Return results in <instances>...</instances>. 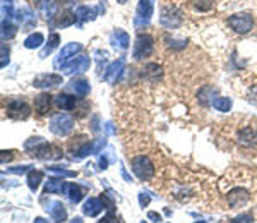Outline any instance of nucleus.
I'll return each mask as SVG.
<instances>
[{
  "instance_id": "1",
  "label": "nucleus",
  "mask_w": 257,
  "mask_h": 223,
  "mask_svg": "<svg viewBox=\"0 0 257 223\" xmlns=\"http://www.w3.org/2000/svg\"><path fill=\"white\" fill-rule=\"evenodd\" d=\"M226 24L235 33H240V35H247V33H250L252 28H254V19H252L250 14L240 12V14L230 16V18L226 19Z\"/></svg>"
},
{
  "instance_id": "2",
  "label": "nucleus",
  "mask_w": 257,
  "mask_h": 223,
  "mask_svg": "<svg viewBox=\"0 0 257 223\" xmlns=\"http://www.w3.org/2000/svg\"><path fill=\"white\" fill-rule=\"evenodd\" d=\"M153 52H155V38L151 35H139L134 43V59H148Z\"/></svg>"
},
{
  "instance_id": "3",
  "label": "nucleus",
  "mask_w": 257,
  "mask_h": 223,
  "mask_svg": "<svg viewBox=\"0 0 257 223\" xmlns=\"http://www.w3.org/2000/svg\"><path fill=\"white\" fill-rule=\"evenodd\" d=\"M132 170H134L136 175L143 180H149L153 175H155V165L151 163V160L148 156L141 155L132 158Z\"/></svg>"
},
{
  "instance_id": "4",
  "label": "nucleus",
  "mask_w": 257,
  "mask_h": 223,
  "mask_svg": "<svg viewBox=\"0 0 257 223\" xmlns=\"http://www.w3.org/2000/svg\"><path fill=\"white\" fill-rule=\"evenodd\" d=\"M160 24L167 30H175L182 24V14L177 7L173 6H165L161 9V14H160Z\"/></svg>"
},
{
  "instance_id": "5",
  "label": "nucleus",
  "mask_w": 257,
  "mask_h": 223,
  "mask_svg": "<svg viewBox=\"0 0 257 223\" xmlns=\"http://www.w3.org/2000/svg\"><path fill=\"white\" fill-rule=\"evenodd\" d=\"M50 129L57 136H67L74 129V119L69 114H57L50 121Z\"/></svg>"
},
{
  "instance_id": "6",
  "label": "nucleus",
  "mask_w": 257,
  "mask_h": 223,
  "mask_svg": "<svg viewBox=\"0 0 257 223\" xmlns=\"http://www.w3.org/2000/svg\"><path fill=\"white\" fill-rule=\"evenodd\" d=\"M235 139L243 148L257 146V127L252 126V124H245V126H242L235 132Z\"/></svg>"
},
{
  "instance_id": "7",
  "label": "nucleus",
  "mask_w": 257,
  "mask_h": 223,
  "mask_svg": "<svg viewBox=\"0 0 257 223\" xmlns=\"http://www.w3.org/2000/svg\"><path fill=\"white\" fill-rule=\"evenodd\" d=\"M6 110H7V115H9V117L18 119V121L19 119H28L31 114L30 105H28L24 100H21V98H11V100L7 101Z\"/></svg>"
},
{
  "instance_id": "8",
  "label": "nucleus",
  "mask_w": 257,
  "mask_h": 223,
  "mask_svg": "<svg viewBox=\"0 0 257 223\" xmlns=\"http://www.w3.org/2000/svg\"><path fill=\"white\" fill-rule=\"evenodd\" d=\"M153 2L155 0H139L138 9H136V26L138 28L149 23L153 16Z\"/></svg>"
},
{
  "instance_id": "9",
  "label": "nucleus",
  "mask_w": 257,
  "mask_h": 223,
  "mask_svg": "<svg viewBox=\"0 0 257 223\" xmlns=\"http://www.w3.org/2000/svg\"><path fill=\"white\" fill-rule=\"evenodd\" d=\"M88 67H89V57L79 55V57H76V59L69 60L67 64L62 65V72L67 74V76H70V74H74V72L88 71Z\"/></svg>"
},
{
  "instance_id": "10",
  "label": "nucleus",
  "mask_w": 257,
  "mask_h": 223,
  "mask_svg": "<svg viewBox=\"0 0 257 223\" xmlns=\"http://www.w3.org/2000/svg\"><path fill=\"white\" fill-rule=\"evenodd\" d=\"M33 6L36 7V11L43 16L45 19H53L59 12L55 0H33Z\"/></svg>"
},
{
  "instance_id": "11",
  "label": "nucleus",
  "mask_w": 257,
  "mask_h": 223,
  "mask_svg": "<svg viewBox=\"0 0 257 223\" xmlns=\"http://www.w3.org/2000/svg\"><path fill=\"white\" fill-rule=\"evenodd\" d=\"M59 84H62V76H57V74H41L33 81V86H36V88H50V86Z\"/></svg>"
},
{
  "instance_id": "12",
  "label": "nucleus",
  "mask_w": 257,
  "mask_h": 223,
  "mask_svg": "<svg viewBox=\"0 0 257 223\" xmlns=\"http://www.w3.org/2000/svg\"><path fill=\"white\" fill-rule=\"evenodd\" d=\"M248 201V192L245 189H233L230 194H228V204L231 206V208H240V206H243Z\"/></svg>"
},
{
  "instance_id": "13",
  "label": "nucleus",
  "mask_w": 257,
  "mask_h": 223,
  "mask_svg": "<svg viewBox=\"0 0 257 223\" xmlns=\"http://www.w3.org/2000/svg\"><path fill=\"white\" fill-rule=\"evenodd\" d=\"M81 43H69V45H65L64 48L60 50L59 53V59H57L55 64L57 65H60V64H67V62L70 60V57H76V53L77 52H81Z\"/></svg>"
},
{
  "instance_id": "14",
  "label": "nucleus",
  "mask_w": 257,
  "mask_h": 223,
  "mask_svg": "<svg viewBox=\"0 0 257 223\" xmlns=\"http://www.w3.org/2000/svg\"><path fill=\"white\" fill-rule=\"evenodd\" d=\"M35 108L41 115L48 114L50 108H52V94H48V93L38 94V96L35 98Z\"/></svg>"
},
{
  "instance_id": "15",
  "label": "nucleus",
  "mask_w": 257,
  "mask_h": 223,
  "mask_svg": "<svg viewBox=\"0 0 257 223\" xmlns=\"http://www.w3.org/2000/svg\"><path fill=\"white\" fill-rule=\"evenodd\" d=\"M111 43H113L117 48H120V50H125V48H128L131 38H128V35H127L125 31L115 30V31H113V35H111Z\"/></svg>"
},
{
  "instance_id": "16",
  "label": "nucleus",
  "mask_w": 257,
  "mask_h": 223,
  "mask_svg": "<svg viewBox=\"0 0 257 223\" xmlns=\"http://www.w3.org/2000/svg\"><path fill=\"white\" fill-rule=\"evenodd\" d=\"M55 105L59 106L62 110H74L77 105L76 98L70 96V94H65V93H60L59 96L55 98Z\"/></svg>"
},
{
  "instance_id": "17",
  "label": "nucleus",
  "mask_w": 257,
  "mask_h": 223,
  "mask_svg": "<svg viewBox=\"0 0 257 223\" xmlns=\"http://www.w3.org/2000/svg\"><path fill=\"white\" fill-rule=\"evenodd\" d=\"M98 16V11L88 6H81L76 9V18L79 21H93Z\"/></svg>"
},
{
  "instance_id": "18",
  "label": "nucleus",
  "mask_w": 257,
  "mask_h": 223,
  "mask_svg": "<svg viewBox=\"0 0 257 223\" xmlns=\"http://www.w3.org/2000/svg\"><path fill=\"white\" fill-rule=\"evenodd\" d=\"M18 21L24 26V30H30V28H33L36 24V21H35V18H33V14H31V11H28V9H21L18 12Z\"/></svg>"
},
{
  "instance_id": "19",
  "label": "nucleus",
  "mask_w": 257,
  "mask_h": 223,
  "mask_svg": "<svg viewBox=\"0 0 257 223\" xmlns=\"http://www.w3.org/2000/svg\"><path fill=\"white\" fill-rule=\"evenodd\" d=\"M70 89L76 94H79V96H86L89 93V84L86 79H74L70 82Z\"/></svg>"
},
{
  "instance_id": "20",
  "label": "nucleus",
  "mask_w": 257,
  "mask_h": 223,
  "mask_svg": "<svg viewBox=\"0 0 257 223\" xmlns=\"http://www.w3.org/2000/svg\"><path fill=\"white\" fill-rule=\"evenodd\" d=\"M18 35V26L14 23H11V19H2V38L11 40Z\"/></svg>"
},
{
  "instance_id": "21",
  "label": "nucleus",
  "mask_w": 257,
  "mask_h": 223,
  "mask_svg": "<svg viewBox=\"0 0 257 223\" xmlns=\"http://www.w3.org/2000/svg\"><path fill=\"white\" fill-rule=\"evenodd\" d=\"M144 76H146L149 81L156 82L161 77V67L158 64H148L146 69H144Z\"/></svg>"
},
{
  "instance_id": "22",
  "label": "nucleus",
  "mask_w": 257,
  "mask_h": 223,
  "mask_svg": "<svg viewBox=\"0 0 257 223\" xmlns=\"http://www.w3.org/2000/svg\"><path fill=\"white\" fill-rule=\"evenodd\" d=\"M43 41H45V36L41 35V33H33V35H30L26 40H24V47L26 48H38L43 45Z\"/></svg>"
},
{
  "instance_id": "23",
  "label": "nucleus",
  "mask_w": 257,
  "mask_h": 223,
  "mask_svg": "<svg viewBox=\"0 0 257 223\" xmlns=\"http://www.w3.org/2000/svg\"><path fill=\"white\" fill-rule=\"evenodd\" d=\"M123 69V59H120L117 62H113V64L110 65L108 69H106V74H105V79H113V76H117L120 74V71Z\"/></svg>"
},
{
  "instance_id": "24",
  "label": "nucleus",
  "mask_w": 257,
  "mask_h": 223,
  "mask_svg": "<svg viewBox=\"0 0 257 223\" xmlns=\"http://www.w3.org/2000/svg\"><path fill=\"white\" fill-rule=\"evenodd\" d=\"M59 41H60V36L57 35V33H52V35H50V38H48V45L43 48V52H41V57H47L48 53L52 52L57 45H59Z\"/></svg>"
},
{
  "instance_id": "25",
  "label": "nucleus",
  "mask_w": 257,
  "mask_h": 223,
  "mask_svg": "<svg viewBox=\"0 0 257 223\" xmlns=\"http://www.w3.org/2000/svg\"><path fill=\"white\" fill-rule=\"evenodd\" d=\"M99 209H101V204H99V201L98 199H89L88 203H86L84 213L89 214V216H93V214H96Z\"/></svg>"
},
{
  "instance_id": "26",
  "label": "nucleus",
  "mask_w": 257,
  "mask_h": 223,
  "mask_svg": "<svg viewBox=\"0 0 257 223\" xmlns=\"http://www.w3.org/2000/svg\"><path fill=\"white\" fill-rule=\"evenodd\" d=\"M213 106L219 112H228L231 108V101L228 100V98H216V100L213 101Z\"/></svg>"
},
{
  "instance_id": "27",
  "label": "nucleus",
  "mask_w": 257,
  "mask_h": 223,
  "mask_svg": "<svg viewBox=\"0 0 257 223\" xmlns=\"http://www.w3.org/2000/svg\"><path fill=\"white\" fill-rule=\"evenodd\" d=\"M76 14H70V12H64V14L60 16V19H59V26L60 28H65V26H70V24H74L76 23Z\"/></svg>"
},
{
  "instance_id": "28",
  "label": "nucleus",
  "mask_w": 257,
  "mask_h": 223,
  "mask_svg": "<svg viewBox=\"0 0 257 223\" xmlns=\"http://www.w3.org/2000/svg\"><path fill=\"white\" fill-rule=\"evenodd\" d=\"M213 4H214L213 0H194V6L199 11H209L213 7Z\"/></svg>"
},
{
  "instance_id": "29",
  "label": "nucleus",
  "mask_w": 257,
  "mask_h": 223,
  "mask_svg": "<svg viewBox=\"0 0 257 223\" xmlns=\"http://www.w3.org/2000/svg\"><path fill=\"white\" fill-rule=\"evenodd\" d=\"M67 189H69V194H70V199L72 201H79L81 197H82V194H81V189L77 187V185H67Z\"/></svg>"
},
{
  "instance_id": "30",
  "label": "nucleus",
  "mask_w": 257,
  "mask_h": 223,
  "mask_svg": "<svg viewBox=\"0 0 257 223\" xmlns=\"http://www.w3.org/2000/svg\"><path fill=\"white\" fill-rule=\"evenodd\" d=\"M2 16L4 19H9L11 16H14V11H12V4L9 2V0H4L2 2Z\"/></svg>"
},
{
  "instance_id": "31",
  "label": "nucleus",
  "mask_w": 257,
  "mask_h": 223,
  "mask_svg": "<svg viewBox=\"0 0 257 223\" xmlns=\"http://www.w3.org/2000/svg\"><path fill=\"white\" fill-rule=\"evenodd\" d=\"M40 179H41V172H35L30 175V187L31 189H36L40 184Z\"/></svg>"
},
{
  "instance_id": "32",
  "label": "nucleus",
  "mask_w": 257,
  "mask_h": 223,
  "mask_svg": "<svg viewBox=\"0 0 257 223\" xmlns=\"http://www.w3.org/2000/svg\"><path fill=\"white\" fill-rule=\"evenodd\" d=\"M6 64H9V52L6 53V45H2V67H6Z\"/></svg>"
},
{
  "instance_id": "33",
  "label": "nucleus",
  "mask_w": 257,
  "mask_h": 223,
  "mask_svg": "<svg viewBox=\"0 0 257 223\" xmlns=\"http://www.w3.org/2000/svg\"><path fill=\"white\" fill-rule=\"evenodd\" d=\"M127 2V0H118V4H125Z\"/></svg>"
}]
</instances>
